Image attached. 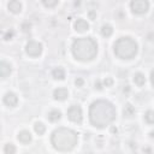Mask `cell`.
<instances>
[{"label":"cell","instance_id":"obj_1","mask_svg":"<svg viewBox=\"0 0 154 154\" xmlns=\"http://www.w3.org/2000/svg\"><path fill=\"white\" fill-rule=\"evenodd\" d=\"M90 123L96 128H105L116 119L114 106L106 100H97L90 105L89 108Z\"/></svg>","mask_w":154,"mask_h":154},{"label":"cell","instance_id":"obj_2","mask_svg":"<svg viewBox=\"0 0 154 154\" xmlns=\"http://www.w3.org/2000/svg\"><path fill=\"white\" fill-rule=\"evenodd\" d=\"M72 54L79 61H90L97 54V43L91 37H79L72 43Z\"/></svg>","mask_w":154,"mask_h":154},{"label":"cell","instance_id":"obj_3","mask_svg":"<svg viewBox=\"0 0 154 154\" xmlns=\"http://www.w3.org/2000/svg\"><path fill=\"white\" fill-rule=\"evenodd\" d=\"M77 134L67 128H59L54 130L51 137L53 147L61 152H69L73 149L77 144Z\"/></svg>","mask_w":154,"mask_h":154},{"label":"cell","instance_id":"obj_4","mask_svg":"<svg viewBox=\"0 0 154 154\" xmlns=\"http://www.w3.org/2000/svg\"><path fill=\"white\" fill-rule=\"evenodd\" d=\"M137 53V43L129 36L120 37L114 43V54L120 59H132Z\"/></svg>","mask_w":154,"mask_h":154},{"label":"cell","instance_id":"obj_5","mask_svg":"<svg viewBox=\"0 0 154 154\" xmlns=\"http://www.w3.org/2000/svg\"><path fill=\"white\" fill-rule=\"evenodd\" d=\"M25 52L30 57H38L42 53V45L37 41H29L25 46Z\"/></svg>","mask_w":154,"mask_h":154},{"label":"cell","instance_id":"obj_6","mask_svg":"<svg viewBox=\"0 0 154 154\" xmlns=\"http://www.w3.org/2000/svg\"><path fill=\"white\" fill-rule=\"evenodd\" d=\"M67 117L73 123H82L83 116H82V108L78 105H73L67 109Z\"/></svg>","mask_w":154,"mask_h":154},{"label":"cell","instance_id":"obj_7","mask_svg":"<svg viewBox=\"0 0 154 154\" xmlns=\"http://www.w3.org/2000/svg\"><path fill=\"white\" fill-rule=\"evenodd\" d=\"M130 6H131V10L134 13L142 14V13H146L148 11L149 4L146 0H134V1H131Z\"/></svg>","mask_w":154,"mask_h":154},{"label":"cell","instance_id":"obj_8","mask_svg":"<svg viewBox=\"0 0 154 154\" xmlns=\"http://www.w3.org/2000/svg\"><path fill=\"white\" fill-rule=\"evenodd\" d=\"M4 102H5V105L8 106V107H14V106H17V103H18V97H17V95H16L14 93L8 91V93H6V95L4 96Z\"/></svg>","mask_w":154,"mask_h":154},{"label":"cell","instance_id":"obj_9","mask_svg":"<svg viewBox=\"0 0 154 154\" xmlns=\"http://www.w3.org/2000/svg\"><path fill=\"white\" fill-rule=\"evenodd\" d=\"M73 28H75L76 31L83 32V31H87V30L89 29V24L87 23V20H84V19H82V18H78V19L75 22Z\"/></svg>","mask_w":154,"mask_h":154},{"label":"cell","instance_id":"obj_10","mask_svg":"<svg viewBox=\"0 0 154 154\" xmlns=\"http://www.w3.org/2000/svg\"><path fill=\"white\" fill-rule=\"evenodd\" d=\"M53 96H54L55 100L64 101V100L67 99L69 91H67V89H65V88H58V89H55V90L53 91Z\"/></svg>","mask_w":154,"mask_h":154},{"label":"cell","instance_id":"obj_11","mask_svg":"<svg viewBox=\"0 0 154 154\" xmlns=\"http://www.w3.org/2000/svg\"><path fill=\"white\" fill-rule=\"evenodd\" d=\"M11 70H12L11 65L8 63H6L4 60L0 63V76H1V78H6L7 76H10Z\"/></svg>","mask_w":154,"mask_h":154},{"label":"cell","instance_id":"obj_12","mask_svg":"<svg viewBox=\"0 0 154 154\" xmlns=\"http://www.w3.org/2000/svg\"><path fill=\"white\" fill-rule=\"evenodd\" d=\"M8 10L12 13H19L22 11V4L17 0H12L8 2Z\"/></svg>","mask_w":154,"mask_h":154},{"label":"cell","instance_id":"obj_13","mask_svg":"<svg viewBox=\"0 0 154 154\" xmlns=\"http://www.w3.org/2000/svg\"><path fill=\"white\" fill-rule=\"evenodd\" d=\"M18 140L22 142V143H29L31 141V135L29 131L26 130H22L19 134H18Z\"/></svg>","mask_w":154,"mask_h":154},{"label":"cell","instance_id":"obj_14","mask_svg":"<svg viewBox=\"0 0 154 154\" xmlns=\"http://www.w3.org/2000/svg\"><path fill=\"white\" fill-rule=\"evenodd\" d=\"M52 76H53L54 79L61 81V79L65 78V71H64V69H61V67H55V69L52 71Z\"/></svg>","mask_w":154,"mask_h":154},{"label":"cell","instance_id":"obj_15","mask_svg":"<svg viewBox=\"0 0 154 154\" xmlns=\"http://www.w3.org/2000/svg\"><path fill=\"white\" fill-rule=\"evenodd\" d=\"M61 118V112L58 109H52L48 112V119L51 122H58Z\"/></svg>","mask_w":154,"mask_h":154},{"label":"cell","instance_id":"obj_16","mask_svg":"<svg viewBox=\"0 0 154 154\" xmlns=\"http://www.w3.org/2000/svg\"><path fill=\"white\" fill-rule=\"evenodd\" d=\"M134 82L138 85V87H142L144 83H146V77H144V75H142V73H136L135 76H134Z\"/></svg>","mask_w":154,"mask_h":154},{"label":"cell","instance_id":"obj_17","mask_svg":"<svg viewBox=\"0 0 154 154\" xmlns=\"http://www.w3.org/2000/svg\"><path fill=\"white\" fill-rule=\"evenodd\" d=\"M112 32H113V29H112V26H111L109 24L102 25V28H101V34H102V36L109 37V36L112 35Z\"/></svg>","mask_w":154,"mask_h":154},{"label":"cell","instance_id":"obj_18","mask_svg":"<svg viewBox=\"0 0 154 154\" xmlns=\"http://www.w3.org/2000/svg\"><path fill=\"white\" fill-rule=\"evenodd\" d=\"M34 130H35L36 134H38V135H43L45 131H46V126L43 125V123L37 122V123H35V125H34Z\"/></svg>","mask_w":154,"mask_h":154},{"label":"cell","instance_id":"obj_19","mask_svg":"<svg viewBox=\"0 0 154 154\" xmlns=\"http://www.w3.org/2000/svg\"><path fill=\"white\" fill-rule=\"evenodd\" d=\"M4 153L5 154H14L16 153V147L13 143H6L4 147Z\"/></svg>","mask_w":154,"mask_h":154},{"label":"cell","instance_id":"obj_20","mask_svg":"<svg viewBox=\"0 0 154 154\" xmlns=\"http://www.w3.org/2000/svg\"><path fill=\"white\" fill-rule=\"evenodd\" d=\"M144 119L147 120V123L149 124H154V111H147L144 114Z\"/></svg>","mask_w":154,"mask_h":154},{"label":"cell","instance_id":"obj_21","mask_svg":"<svg viewBox=\"0 0 154 154\" xmlns=\"http://www.w3.org/2000/svg\"><path fill=\"white\" fill-rule=\"evenodd\" d=\"M134 113H135V108H134L130 103H128V105L124 107V114H125L126 117H131Z\"/></svg>","mask_w":154,"mask_h":154},{"label":"cell","instance_id":"obj_22","mask_svg":"<svg viewBox=\"0 0 154 154\" xmlns=\"http://www.w3.org/2000/svg\"><path fill=\"white\" fill-rule=\"evenodd\" d=\"M42 4H43L46 7H54V6H57V5H58V1H57V0H53V1L43 0V1H42Z\"/></svg>","mask_w":154,"mask_h":154},{"label":"cell","instance_id":"obj_23","mask_svg":"<svg viewBox=\"0 0 154 154\" xmlns=\"http://www.w3.org/2000/svg\"><path fill=\"white\" fill-rule=\"evenodd\" d=\"M103 84H105L106 87H111V85L113 84V79H112L111 77H106V79L103 81Z\"/></svg>","mask_w":154,"mask_h":154},{"label":"cell","instance_id":"obj_24","mask_svg":"<svg viewBox=\"0 0 154 154\" xmlns=\"http://www.w3.org/2000/svg\"><path fill=\"white\" fill-rule=\"evenodd\" d=\"M12 36H13V31H12V30H8V31L4 35V38H5V40H11Z\"/></svg>","mask_w":154,"mask_h":154},{"label":"cell","instance_id":"obj_25","mask_svg":"<svg viewBox=\"0 0 154 154\" xmlns=\"http://www.w3.org/2000/svg\"><path fill=\"white\" fill-rule=\"evenodd\" d=\"M75 83H76V85H77V87H82L84 82H83V79H82V78H77Z\"/></svg>","mask_w":154,"mask_h":154},{"label":"cell","instance_id":"obj_26","mask_svg":"<svg viewBox=\"0 0 154 154\" xmlns=\"http://www.w3.org/2000/svg\"><path fill=\"white\" fill-rule=\"evenodd\" d=\"M150 82H152V84L154 85V70H153L152 73H150Z\"/></svg>","mask_w":154,"mask_h":154},{"label":"cell","instance_id":"obj_27","mask_svg":"<svg viewBox=\"0 0 154 154\" xmlns=\"http://www.w3.org/2000/svg\"><path fill=\"white\" fill-rule=\"evenodd\" d=\"M23 30L28 31V30H30V26H28V24H23Z\"/></svg>","mask_w":154,"mask_h":154},{"label":"cell","instance_id":"obj_28","mask_svg":"<svg viewBox=\"0 0 154 154\" xmlns=\"http://www.w3.org/2000/svg\"><path fill=\"white\" fill-rule=\"evenodd\" d=\"M89 16H90L91 19H94V17H95V12H94V11H90V12H89Z\"/></svg>","mask_w":154,"mask_h":154},{"label":"cell","instance_id":"obj_29","mask_svg":"<svg viewBox=\"0 0 154 154\" xmlns=\"http://www.w3.org/2000/svg\"><path fill=\"white\" fill-rule=\"evenodd\" d=\"M95 85H96V88H97V89H101V88H102V87H101V83H100V81H97V82L95 83Z\"/></svg>","mask_w":154,"mask_h":154},{"label":"cell","instance_id":"obj_30","mask_svg":"<svg viewBox=\"0 0 154 154\" xmlns=\"http://www.w3.org/2000/svg\"><path fill=\"white\" fill-rule=\"evenodd\" d=\"M150 136H152V137H154V132H150Z\"/></svg>","mask_w":154,"mask_h":154}]
</instances>
